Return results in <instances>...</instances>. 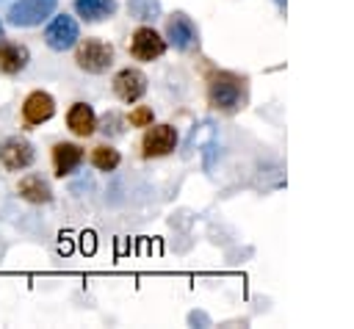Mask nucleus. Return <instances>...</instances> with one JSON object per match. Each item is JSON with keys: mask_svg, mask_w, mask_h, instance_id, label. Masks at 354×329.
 I'll list each match as a JSON object with an SVG mask.
<instances>
[{"mask_svg": "<svg viewBox=\"0 0 354 329\" xmlns=\"http://www.w3.org/2000/svg\"><path fill=\"white\" fill-rule=\"evenodd\" d=\"M249 102V83L232 69H213L207 75V105L218 113H238Z\"/></svg>", "mask_w": 354, "mask_h": 329, "instance_id": "f257e3e1", "label": "nucleus"}, {"mask_svg": "<svg viewBox=\"0 0 354 329\" xmlns=\"http://www.w3.org/2000/svg\"><path fill=\"white\" fill-rule=\"evenodd\" d=\"M75 64H77V69H83L88 75H102V72H108L113 66V44L100 39V36L77 39Z\"/></svg>", "mask_w": 354, "mask_h": 329, "instance_id": "f03ea898", "label": "nucleus"}, {"mask_svg": "<svg viewBox=\"0 0 354 329\" xmlns=\"http://www.w3.org/2000/svg\"><path fill=\"white\" fill-rule=\"evenodd\" d=\"M58 8V0H14L6 19L14 28H36L50 19Z\"/></svg>", "mask_w": 354, "mask_h": 329, "instance_id": "7ed1b4c3", "label": "nucleus"}, {"mask_svg": "<svg viewBox=\"0 0 354 329\" xmlns=\"http://www.w3.org/2000/svg\"><path fill=\"white\" fill-rule=\"evenodd\" d=\"M77 39H80V25H77V19L69 17V14L53 17V19L47 22V28H44V44H47L50 50H55V53L72 50V47L77 44Z\"/></svg>", "mask_w": 354, "mask_h": 329, "instance_id": "20e7f679", "label": "nucleus"}, {"mask_svg": "<svg viewBox=\"0 0 354 329\" xmlns=\"http://www.w3.org/2000/svg\"><path fill=\"white\" fill-rule=\"evenodd\" d=\"M166 44H171L177 53H191L199 47V30L188 14L174 11L166 19Z\"/></svg>", "mask_w": 354, "mask_h": 329, "instance_id": "39448f33", "label": "nucleus"}, {"mask_svg": "<svg viewBox=\"0 0 354 329\" xmlns=\"http://www.w3.org/2000/svg\"><path fill=\"white\" fill-rule=\"evenodd\" d=\"M177 149V130L171 124H149L141 138V155L149 158H166Z\"/></svg>", "mask_w": 354, "mask_h": 329, "instance_id": "423d86ee", "label": "nucleus"}, {"mask_svg": "<svg viewBox=\"0 0 354 329\" xmlns=\"http://www.w3.org/2000/svg\"><path fill=\"white\" fill-rule=\"evenodd\" d=\"M166 47H169L166 39L155 28H149V25L136 28L133 36H130V55L136 61H158L166 53Z\"/></svg>", "mask_w": 354, "mask_h": 329, "instance_id": "0eeeda50", "label": "nucleus"}, {"mask_svg": "<svg viewBox=\"0 0 354 329\" xmlns=\"http://www.w3.org/2000/svg\"><path fill=\"white\" fill-rule=\"evenodd\" d=\"M113 94H116V100H122L127 105L138 102L147 94V75L141 69H136V66L119 69L113 75Z\"/></svg>", "mask_w": 354, "mask_h": 329, "instance_id": "6e6552de", "label": "nucleus"}, {"mask_svg": "<svg viewBox=\"0 0 354 329\" xmlns=\"http://www.w3.org/2000/svg\"><path fill=\"white\" fill-rule=\"evenodd\" d=\"M33 158H36V149H33V144H30L28 138H22V135H11V138H6V141L0 144V163H3L8 171H22V169H28V166L33 163Z\"/></svg>", "mask_w": 354, "mask_h": 329, "instance_id": "1a4fd4ad", "label": "nucleus"}, {"mask_svg": "<svg viewBox=\"0 0 354 329\" xmlns=\"http://www.w3.org/2000/svg\"><path fill=\"white\" fill-rule=\"evenodd\" d=\"M53 116H55V100H53L50 91L36 88V91H30V94L25 97V102H22V122H25L28 127L44 124V122H50Z\"/></svg>", "mask_w": 354, "mask_h": 329, "instance_id": "9d476101", "label": "nucleus"}, {"mask_svg": "<svg viewBox=\"0 0 354 329\" xmlns=\"http://www.w3.org/2000/svg\"><path fill=\"white\" fill-rule=\"evenodd\" d=\"M80 163H83V149L75 141H55L53 144V169H55V177L72 174Z\"/></svg>", "mask_w": 354, "mask_h": 329, "instance_id": "9b49d317", "label": "nucleus"}, {"mask_svg": "<svg viewBox=\"0 0 354 329\" xmlns=\"http://www.w3.org/2000/svg\"><path fill=\"white\" fill-rule=\"evenodd\" d=\"M66 127L77 135V138H88L97 130V113L88 102H72V108L66 111Z\"/></svg>", "mask_w": 354, "mask_h": 329, "instance_id": "f8f14e48", "label": "nucleus"}, {"mask_svg": "<svg viewBox=\"0 0 354 329\" xmlns=\"http://www.w3.org/2000/svg\"><path fill=\"white\" fill-rule=\"evenodd\" d=\"M30 61V50L25 44L0 41V75H19Z\"/></svg>", "mask_w": 354, "mask_h": 329, "instance_id": "ddd939ff", "label": "nucleus"}, {"mask_svg": "<svg viewBox=\"0 0 354 329\" xmlns=\"http://www.w3.org/2000/svg\"><path fill=\"white\" fill-rule=\"evenodd\" d=\"M17 194L30 205H47L53 199V188L41 174H25L17 185Z\"/></svg>", "mask_w": 354, "mask_h": 329, "instance_id": "4468645a", "label": "nucleus"}, {"mask_svg": "<svg viewBox=\"0 0 354 329\" xmlns=\"http://www.w3.org/2000/svg\"><path fill=\"white\" fill-rule=\"evenodd\" d=\"M72 8L83 22H105L116 14L119 3L116 0H75Z\"/></svg>", "mask_w": 354, "mask_h": 329, "instance_id": "2eb2a0df", "label": "nucleus"}, {"mask_svg": "<svg viewBox=\"0 0 354 329\" xmlns=\"http://www.w3.org/2000/svg\"><path fill=\"white\" fill-rule=\"evenodd\" d=\"M119 163H122V155H119L116 147H111V144H97V147L91 149V166H94L97 171H113V169H119Z\"/></svg>", "mask_w": 354, "mask_h": 329, "instance_id": "dca6fc26", "label": "nucleus"}, {"mask_svg": "<svg viewBox=\"0 0 354 329\" xmlns=\"http://www.w3.org/2000/svg\"><path fill=\"white\" fill-rule=\"evenodd\" d=\"M127 14L138 22H155L160 17V0H127Z\"/></svg>", "mask_w": 354, "mask_h": 329, "instance_id": "f3484780", "label": "nucleus"}, {"mask_svg": "<svg viewBox=\"0 0 354 329\" xmlns=\"http://www.w3.org/2000/svg\"><path fill=\"white\" fill-rule=\"evenodd\" d=\"M124 122H127L130 127H149V124L155 122V113H152V108H149V105H136Z\"/></svg>", "mask_w": 354, "mask_h": 329, "instance_id": "a211bd4d", "label": "nucleus"}, {"mask_svg": "<svg viewBox=\"0 0 354 329\" xmlns=\"http://www.w3.org/2000/svg\"><path fill=\"white\" fill-rule=\"evenodd\" d=\"M122 124H124V119H122L119 113H105L102 127H100V124H97V127H100L105 135H119V133H122Z\"/></svg>", "mask_w": 354, "mask_h": 329, "instance_id": "6ab92c4d", "label": "nucleus"}, {"mask_svg": "<svg viewBox=\"0 0 354 329\" xmlns=\"http://www.w3.org/2000/svg\"><path fill=\"white\" fill-rule=\"evenodd\" d=\"M0 36H3V22H0Z\"/></svg>", "mask_w": 354, "mask_h": 329, "instance_id": "aec40b11", "label": "nucleus"}]
</instances>
